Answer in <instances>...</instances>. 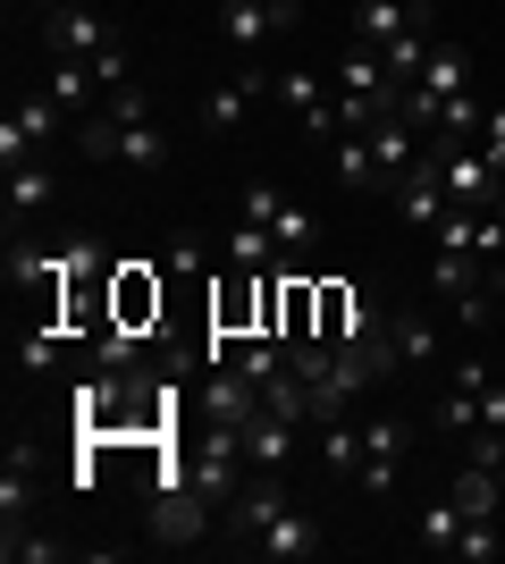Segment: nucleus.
Listing matches in <instances>:
<instances>
[{
  "label": "nucleus",
  "instance_id": "obj_1",
  "mask_svg": "<svg viewBox=\"0 0 505 564\" xmlns=\"http://www.w3.org/2000/svg\"><path fill=\"white\" fill-rule=\"evenodd\" d=\"M68 135H76V152H85V161H110V169H161V161H168V143H161V127H152V118L119 127V118L85 110Z\"/></svg>",
  "mask_w": 505,
  "mask_h": 564
},
{
  "label": "nucleus",
  "instance_id": "obj_2",
  "mask_svg": "<svg viewBox=\"0 0 505 564\" xmlns=\"http://www.w3.org/2000/svg\"><path fill=\"white\" fill-rule=\"evenodd\" d=\"M295 18H304V0H228L219 9V43L237 51V68H262V51L278 34H295Z\"/></svg>",
  "mask_w": 505,
  "mask_h": 564
},
{
  "label": "nucleus",
  "instance_id": "obj_3",
  "mask_svg": "<svg viewBox=\"0 0 505 564\" xmlns=\"http://www.w3.org/2000/svg\"><path fill=\"white\" fill-rule=\"evenodd\" d=\"M110 321L135 329V337H168V270L119 261V270H110Z\"/></svg>",
  "mask_w": 505,
  "mask_h": 564
},
{
  "label": "nucleus",
  "instance_id": "obj_4",
  "mask_svg": "<svg viewBox=\"0 0 505 564\" xmlns=\"http://www.w3.org/2000/svg\"><path fill=\"white\" fill-rule=\"evenodd\" d=\"M144 514H152V540H161V547H194V540H211L219 497L194 489V480H177V489H152L144 497Z\"/></svg>",
  "mask_w": 505,
  "mask_h": 564
},
{
  "label": "nucleus",
  "instance_id": "obj_5",
  "mask_svg": "<svg viewBox=\"0 0 505 564\" xmlns=\"http://www.w3.org/2000/svg\"><path fill=\"white\" fill-rule=\"evenodd\" d=\"M278 506H287V471H244V489L219 506V540L253 556V540L270 531V514H278Z\"/></svg>",
  "mask_w": 505,
  "mask_h": 564
},
{
  "label": "nucleus",
  "instance_id": "obj_6",
  "mask_svg": "<svg viewBox=\"0 0 505 564\" xmlns=\"http://www.w3.org/2000/svg\"><path fill=\"white\" fill-rule=\"evenodd\" d=\"M262 101H278V76L270 68H237L228 85L202 94V127H211V135H244V118L262 110Z\"/></svg>",
  "mask_w": 505,
  "mask_h": 564
},
{
  "label": "nucleus",
  "instance_id": "obj_7",
  "mask_svg": "<svg viewBox=\"0 0 505 564\" xmlns=\"http://www.w3.org/2000/svg\"><path fill=\"white\" fill-rule=\"evenodd\" d=\"M194 413H202V422H228V430H253L270 404H262V388H253L237 362H219V371H202V397H194Z\"/></svg>",
  "mask_w": 505,
  "mask_h": 564
},
{
  "label": "nucleus",
  "instance_id": "obj_8",
  "mask_svg": "<svg viewBox=\"0 0 505 564\" xmlns=\"http://www.w3.org/2000/svg\"><path fill=\"white\" fill-rule=\"evenodd\" d=\"M405 447H413V422L405 413H380V422H362V489L371 497H387L396 489V471H405Z\"/></svg>",
  "mask_w": 505,
  "mask_h": 564
},
{
  "label": "nucleus",
  "instance_id": "obj_9",
  "mask_svg": "<svg viewBox=\"0 0 505 564\" xmlns=\"http://www.w3.org/2000/svg\"><path fill=\"white\" fill-rule=\"evenodd\" d=\"M447 212H455V203H447V169H438V152H421V161L405 169V186H396V219H405V228H438Z\"/></svg>",
  "mask_w": 505,
  "mask_h": 564
},
{
  "label": "nucleus",
  "instance_id": "obj_10",
  "mask_svg": "<svg viewBox=\"0 0 505 564\" xmlns=\"http://www.w3.org/2000/svg\"><path fill=\"white\" fill-rule=\"evenodd\" d=\"M43 34H51V51H59V59H101V51L119 43V25L101 18V9H51Z\"/></svg>",
  "mask_w": 505,
  "mask_h": 564
},
{
  "label": "nucleus",
  "instance_id": "obj_11",
  "mask_svg": "<svg viewBox=\"0 0 505 564\" xmlns=\"http://www.w3.org/2000/svg\"><path fill=\"white\" fill-rule=\"evenodd\" d=\"M51 194H59V169H51V161L0 169V203H9V236H18L25 219H43V212H51Z\"/></svg>",
  "mask_w": 505,
  "mask_h": 564
},
{
  "label": "nucleus",
  "instance_id": "obj_12",
  "mask_svg": "<svg viewBox=\"0 0 505 564\" xmlns=\"http://www.w3.org/2000/svg\"><path fill=\"white\" fill-rule=\"evenodd\" d=\"M253 556H270V564H304V556H320V522L304 514V506H278V514H270V531L253 540Z\"/></svg>",
  "mask_w": 505,
  "mask_h": 564
},
{
  "label": "nucleus",
  "instance_id": "obj_13",
  "mask_svg": "<svg viewBox=\"0 0 505 564\" xmlns=\"http://www.w3.org/2000/svg\"><path fill=\"white\" fill-rule=\"evenodd\" d=\"M295 447H304V422H287V413H262V422L244 430V464L253 471H287Z\"/></svg>",
  "mask_w": 505,
  "mask_h": 564
},
{
  "label": "nucleus",
  "instance_id": "obj_14",
  "mask_svg": "<svg viewBox=\"0 0 505 564\" xmlns=\"http://www.w3.org/2000/svg\"><path fill=\"white\" fill-rule=\"evenodd\" d=\"M68 321H59V312H43V321H25V329H18V371L25 379H51V371H59V354H68Z\"/></svg>",
  "mask_w": 505,
  "mask_h": 564
},
{
  "label": "nucleus",
  "instance_id": "obj_15",
  "mask_svg": "<svg viewBox=\"0 0 505 564\" xmlns=\"http://www.w3.org/2000/svg\"><path fill=\"white\" fill-rule=\"evenodd\" d=\"M43 94L59 101V110L68 118H85V110H101V76H94V59H59V51H51V76H43Z\"/></svg>",
  "mask_w": 505,
  "mask_h": 564
},
{
  "label": "nucleus",
  "instance_id": "obj_16",
  "mask_svg": "<svg viewBox=\"0 0 505 564\" xmlns=\"http://www.w3.org/2000/svg\"><path fill=\"white\" fill-rule=\"evenodd\" d=\"M488 279H497V270H488V261L472 253V245H447V253L430 261V286L447 295V304H463V295H481Z\"/></svg>",
  "mask_w": 505,
  "mask_h": 564
},
{
  "label": "nucleus",
  "instance_id": "obj_17",
  "mask_svg": "<svg viewBox=\"0 0 505 564\" xmlns=\"http://www.w3.org/2000/svg\"><path fill=\"white\" fill-rule=\"evenodd\" d=\"M312 455H320V471H345V480H354V471H362V422H354V413L312 422Z\"/></svg>",
  "mask_w": 505,
  "mask_h": 564
},
{
  "label": "nucleus",
  "instance_id": "obj_18",
  "mask_svg": "<svg viewBox=\"0 0 505 564\" xmlns=\"http://www.w3.org/2000/svg\"><path fill=\"white\" fill-rule=\"evenodd\" d=\"M421 9H430V0H362V9H354V43L387 51V43H396V34H405L413 18H421Z\"/></svg>",
  "mask_w": 505,
  "mask_h": 564
},
{
  "label": "nucleus",
  "instance_id": "obj_19",
  "mask_svg": "<svg viewBox=\"0 0 505 564\" xmlns=\"http://www.w3.org/2000/svg\"><path fill=\"white\" fill-rule=\"evenodd\" d=\"M337 177H345L354 194H396V186H387V169H380V152H371V135H362V127H345V135H337Z\"/></svg>",
  "mask_w": 505,
  "mask_h": 564
},
{
  "label": "nucleus",
  "instance_id": "obj_20",
  "mask_svg": "<svg viewBox=\"0 0 505 564\" xmlns=\"http://www.w3.org/2000/svg\"><path fill=\"white\" fill-rule=\"evenodd\" d=\"M455 506H463V522H497V506H505V471L463 464V471H455Z\"/></svg>",
  "mask_w": 505,
  "mask_h": 564
},
{
  "label": "nucleus",
  "instance_id": "obj_21",
  "mask_svg": "<svg viewBox=\"0 0 505 564\" xmlns=\"http://www.w3.org/2000/svg\"><path fill=\"white\" fill-rule=\"evenodd\" d=\"M0 531H9V540L34 531V464H9V471H0Z\"/></svg>",
  "mask_w": 505,
  "mask_h": 564
},
{
  "label": "nucleus",
  "instance_id": "obj_22",
  "mask_svg": "<svg viewBox=\"0 0 505 564\" xmlns=\"http://www.w3.org/2000/svg\"><path fill=\"white\" fill-rule=\"evenodd\" d=\"M228 270H278V236L237 219V228H228Z\"/></svg>",
  "mask_w": 505,
  "mask_h": 564
},
{
  "label": "nucleus",
  "instance_id": "obj_23",
  "mask_svg": "<svg viewBox=\"0 0 505 564\" xmlns=\"http://www.w3.org/2000/svg\"><path fill=\"white\" fill-rule=\"evenodd\" d=\"M387 346H396V362H430V354H438V329L421 321V312H387Z\"/></svg>",
  "mask_w": 505,
  "mask_h": 564
},
{
  "label": "nucleus",
  "instance_id": "obj_24",
  "mask_svg": "<svg viewBox=\"0 0 505 564\" xmlns=\"http://www.w3.org/2000/svg\"><path fill=\"white\" fill-rule=\"evenodd\" d=\"M455 540H463V506L438 497L430 514H421V547H430V556H455Z\"/></svg>",
  "mask_w": 505,
  "mask_h": 564
},
{
  "label": "nucleus",
  "instance_id": "obj_25",
  "mask_svg": "<svg viewBox=\"0 0 505 564\" xmlns=\"http://www.w3.org/2000/svg\"><path fill=\"white\" fill-rule=\"evenodd\" d=\"M161 270H168V286H194V279H202V270H211V253H202V236H177Z\"/></svg>",
  "mask_w": 505,
  "mask_h": 564
},
{
  "label": "nucleus",
  "instance_id": "obj_26",
  "mask_svg": "<svg viewBox=\"0 0 505 564\" xmlns=\"http://www.w3.org/2000/svg\"><path fill=\"white\" fill-rule=\"evenodd\" d=\"M278 212H287V194H278V186H262V177H253V186L237 194V219H253V228H270Z\"/></svg>",
  "mask_w": 505,
  "mask_h": 564
},
{
  "label": "nucleus",
  "instance_id": "obj_27",
  "mask_svg": "<svg viewBox=\"0 0 505 564\" xmlns=\"http://www.w3.org/2000/svg\"><path fill=\"white\" fill-rule=\"evenodd\" d=\"M455 556H463V564H488V556H505V540H497V522H463V540H455Z\"/></svg>",
  "mask_w": 505,
  "mask_h": 564
},
{
  "label": "nucleus",
  "instance_id": "obj_28",
  "mask_svg": "<svg viewBox=\"0 0 505 564\" xmlns=\"http://www.w3.org/2000/svg\"><path fill=\"white\" fill-rule=\"evenodd\" d=\"M101 118H119V127H135V118H152L144 85H119V94H101Z\"/></svg>",
  "mask_w": 505,
  "mask_h": 564
},
{
  "label": "nucleus",
  "instance_id": "obj_29",
  "mask_svg": "<svg viewBox=\"0 0 505 564\" xmlns=\"http://www.w3.org/2000/svg\"><path fill=\"white\" fill-rule=\"evenodd\" d=\"M481 430H505V379H488V397H481Z\"/></svg>",
  "mask_w": 505,
  "mask_h": 564
},
{
  "label": "nucleus",
  "instance_id": "obj_30",
  "mask_svg": "<svg viewBox=\"0 0 505 564\" xmlns=\"http://www.w3.org/2000/svg\"><path fill=\"white\" fill-rule=\"evenodd\" d=\"M34 9H43V18H51V9H76V0H34Z\"/></svg>",
  "mask_w": 505,
  "mask_h": 564
},
{
  "label": "nucleus",
  "instance_id": "obj_31",
  "mask_svg": "<svg viewBox=\"0 0 505 564\" xmlns=\"http://www.w3.org/2000/svg\"><path fill=\"white\" fill-rule=\"evenodd\" d=\"M497 279H505V245H497Z\"/></svg>",
  "mask_w": 505,
  "mask_h": 564
},
{
  "label": "nucleus",
  "instance_id": "obj_32",
  "mask_svg": "<svg viewBox=\"0 0 505 564\" xmlns=\"http://www.w3.org/2000/svg\"><path fill=\"white\" fill-rule=\"evenodd\" d=\"M497 312H505V279H497Z\"/></svg>",
  "mask_w": 505,
  "mask_h": 564
}]
</instances>
